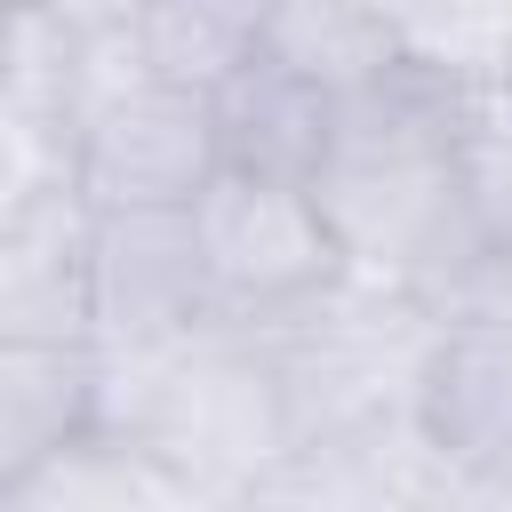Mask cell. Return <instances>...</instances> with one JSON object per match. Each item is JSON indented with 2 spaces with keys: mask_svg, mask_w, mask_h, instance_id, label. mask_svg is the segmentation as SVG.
I'll return each mask as SVG.
<instances>
[{
  "mask_svg": "<svg viewBox=\"0 0 512 512\" xmlns=\"http://www.w3.org/2000/svg\"><path fill=\"white\" fill-rule=\"evenodd\" d=\"M472 88H448L432 72H392L336 104L328 152L304 176L344 264L368 280H392L448 312L464 272L480 264V232L464 216L456 184V120Z\"/></svg>",
  "mask_w": 512,
  "mask_h": 512,
  "instance_id": "1",
  "label": "cell"
},
{
  "mask_svg": "<svg viewBox=\"0 0 512 512\" xmlns=\"http://www.w3.org/2000/svg\"><path fill=\"white\" fill-rule=\"evenodd\" d=\"M96 424L144 440L192 504L264 496L296 456V416L264 328L216 320L160 352H96Z\"/></svg>",
  "mask_w": 512,
  "mask_h": 512,
  "instance_id": "2",
  "label": "cell"
},
{
  "mask_svg": "<svg viewBox=\"0 0 512 512\" xmlns=\"http://www.w3.org/2000/svg\"><path fill=\"white\" fill-rule=\"evenodd\" d=\"M432 336H440V312L424 296L368 280L352 264L312 304L280 312L264 344L288 384L296 448H376L416 432V384H424Z\"/></svg>",
  "mask_w": 512,
  "mask_h": 512,
  "instance_id": "3",
  "label": "cell"
},
{
  "mask_svg": "<svg viewBox=\"0 0 512 512\" xmlns=\"http://www.w3.org/2000/svg\"><path fill=\"white\" fill-rule=\"evenodd\" d=\"M192 240H200V264H208V296H216V320H240V328H272L280 312L312 304L336 272H344V248L312 200L304 176H272V168H216L200 192H192Z\"/></svg>",
  "mask_w": 512,
  "mask_h": 512,
  "instance_id": "4",
  "label": "cell"
},
{
  "mask_svg": "<svg viewBox=\"0 0 512 512\" xmlns=\"http://www.w3.org/2000/svg\"><path fill=\"white\" fill-rule=\"evenodd\" d=\"M216 168H224L216 96L144 72L128 48L120 72L88 96V112L72 128L64 184L88 208H192V192Z\"/></svg>",
  "mask_w": 512,
  "mask_h": 512,
  "instance_id": "5",
  "label": "cell"
},
{
  "mask_svg": "<svg viewBox=\"0 0 512 512\" xmlns=\"http://www.w3.org/2000/svg\"><path fill=\"white\" fill-rule=\"evenodd\" d=\"M80 296L96 352H160L216 328L208 264L184 208H88Z\"/></svg>",
  "mask_w": 512,
  "mask_h": 512,
  "instance_id": "6",
  "label": "cell"
},
{
  "mask_svg": "<svg viewBox=\"0 0 512 512\" xmlns=\"http://www.w3.org/2000/svg\"><path fill=\"white\" fill-rule=\"evenodd\" d=\"M416 440L448 472V496H512V336L488 320H440L416 384Z\"/></svg>",
  "mask_w": 512,
  "mask_h": 512,
  "instance_id": "7",
  "label": "cell"
},
{
  "mask_svg": "<svg viewBox=\"0 0 512 512\" xmlns=\"http://www.w3.org/2000/svg\"><path fill=\"white\" fill-rule=\"evenodd\" d=\"M88 200L40 184L0 216V336H88Z\"/></svg>",
  "mask_w": 512,
  "mask_h": 512,
  "instance_id": "8",
  "label": "cell"
},
{
  "mask_svg": "<svg viewBox=\"0 0 512 512\" xmlns=\"http://www.w3.org/2000/svg\"><path fill=\"white\" fill-rule=\"evenodd\" d=\"M88 424H96V344L0 336V504Z\"/></svg>",
  "mask_w": 512,
  "mask_h": 512,
  "instance_id": "9",
  "label": "cell"
},
{
  "mask_svg": "<svg viewBox=\"0 0 512 512\" xmlns=\"http://www.w3.org/2000/svg\"><path fill=\"white\" fill-rule=\"evenodd\" d=\"M256 56L272 72L304 80L328 104H344V96L400 72V40H392L376 0H272L264 32H256Z\"/></svg>",
  "mask_w": 512,
  "mask_h": 512,
  "instance_id": "10",
  "label": "cell"
},
{
  "mask_svg": "<svg viewBox=\"0 0 512 512\" xmlns=\"http://www.w3.org/2000/svg\"><path fill=\"white\" fill-rule=\"evenodd\" d=\"M216 96V136H224V160L232 168H272V176H312L320 152H328V120L336 104L312 96L304 80L272 72L264 56H248Z\"/></svg>",
  "mask_w": 512,
  "mask_h": 512,
  "instance_id": "11",
  "label": "cell"
},
{
  "mask_svg": "<svg viewBox=\"0 0 512 512\" xmlns=\"http://www.w3.org/2000/svg\"><path fill=\"white\" fill-rule=\"evenodd\" d=\"M272 0H144V16L128 24V48L144 72L184 80V88H224L264 32Z\"/></svg>",
  "mask_w": 512,
  "mask_h": 512,
  "instance_id": "12",
  "label": "cell"
},
{
  "mask_svg": "<svg viewBox=\"0 0 512 512\" xmlns=\"http://www.w3.org/2000/svg\"><path fill=\"white\" fill-rule=\"evenodd\" d=\"M8 504H192V496L176 488V472H168L144 440L112 432V424H88V432H72Z\"/></svg>",
  "mask_w": 512,
  "mask_h": 512,
  "instance_id": "13",
  "label": "cell"
},
{
  "mask_svg": "<svg viewBox=\"0 0 512 512\" xmlns=\"http://www.w3.org/2000/svg\"><path fill=\"white\" fill-rule=\"evenodd\" d=\"M440 320H488V328H504V336H512V240L480 248V264L464 272V288L448 296V312H440Z\"/></svg>",
  "mask_w": 512,
  "mask_h": 512,
  "instance_id": "14",
  "label": "cell"
},
{
  "mask_svg": "<svg viewBox=\"0 0 512 512\" xmlns=\"http://www.w3.org/2000/svg\"><path fill=\"white\" fill-rule=\"evenodd\" d=\"M16 8H40V16H56V24H64V32H80V40L128 32V24L144 16V0H16Z\"/></svg>",
  "mask_w": 512,
  "mask_h": 512,
  "instance_id": "15",
  "label": "cell"
},
{
  "mask_svg": "<svg viewBox=\"0 0 512 512\" xmlns=\"http://www.w3.org/2000/svg\"><path fill=\"white\" fill-rule=\"evenodd\" d=\"M8 24H16V0H0V56H8Z\"/></svg>",
  "mask_w": 512,
  "mask_h": 512,
  "instance_id": "16",
  "label": "cell"
}]
</instances>
